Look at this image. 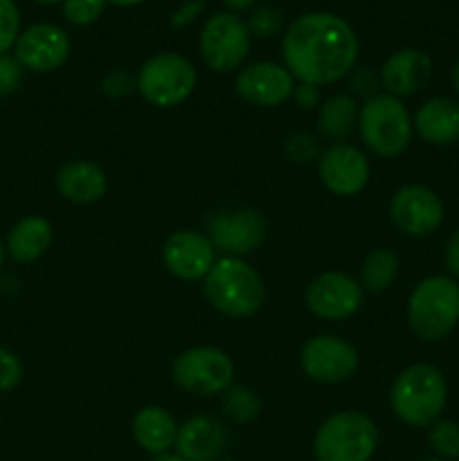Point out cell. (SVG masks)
I'll list each match as a JSON object with an SVG mask.
<instances>
[{
  "instance_id": "obj_1",
  "label": "cell",
  "mask_w": 459,
  "mask_h": 461,
  "mask_svg": "<svg viewBox=\"0 0 459 461\" xmlns=\"http://www.w3.org/2000/svg\"><path fill=\"white\" fill-rule=\"evenodd\" d=\"M358 36L336 14H304L288 25L282 54L288 72L304 84H333L358 61Z\"/></svg>"
},
{
  "instance_id": "obj_2",
  "label": "cell",
  "mask_w": 459,
  "mask_h": 461,
  "mask_svg": "<svg viewBox=\"0 0 459 461\" xmlns=\"http://www.w3.org/2000/svg\"><path fill=\"white\" fill-rule=\"evenodd\" d=\"M448 399L444 374L426 363L410 365L396 376L390 390L392 412L403 423L428 428L439 421Z\"/></svg>"
},
{
  "instance_id": "obj_3",
  "label": "cell",
  "mask_w": 459,
  "mask_h": 461,
  "mask_svg": "<svg viewBox=\"0 0 459 461\" xmlns=\"http://www.w3.org/2000/svg\"><path fill=\"white\" fill-rule=\"evenodd\" d=\"M207 302L230 318H250L264 306L266 288L259 273L238 257L219 259L205 277Z\"/></svg>"
},
{
  "instance_id": "obj_4",
  "label": "cell",
  "mask_w": 459,
  "mask_h": 461,
  "mask_svg": "<svg viewBox=\"0 0 459 461\" xmlns=\"http://www.w3.org/2000/svg\"><path fill=\"white\" fill-rule=\"evenodd\" d=\"M408 322L414 336L435 342L459 322V284L446 275H432L414 286L408 300Z\"/></svg>"
},
{
  "instance_id": "obj_5",
  "label": "cell",
  "mask_w": 459,
  "mask_h": 461,
  "mask_svg": "<svg viewBox=\"0 0 459 461\" xmlns=\"http://www.w3.org/2000/svg\"><path fill=\"white\" fill-rule=\"evenodd\" d=\"M378 448V428L367 414L345 410L328 417L313 439L315 461H369Z\"/></svg>"
},
{
  "instance_id": "obj_6",
  "label": "cell",
  "mask_w": 459,
  "mask_h": 461,
  "mask_svg": "<svg viewBox=\"0 0 459 461\" xmlns=\"http://www.w3.org/2000/svg\"><path fill=\"white\" fill-rule=\"evenodd\" d=\"M412 120L399 97L374 95L364 102L358 115V131L363 142L376 156L396 158L412 142Z\"/></svg>"
},
{
  "instance_id": "obj_7",
  "label": "cell",
  "mask_w": 459,
  "mask_h": 461,
  "mask_svg": "<svg viewBox=\"0 0 459 461\" xmlns=\"http://www.w3.org/2000/svg\"><path fill=\"white\" fill-rule=\"evenodd\" d=\"M144 99L158 108H174L187 102L196 88V68L187 57L176 52H162L147 59L135 75Z\"/></svg>"
},
{
  "instance_id": "obj_8",
  "label": "cell",
  "mask_w": 459,
  "mask_h": 461,
  "mask_svg": "<svg viewBox=\"0 0 459 461\" xmlns=\"http://www.w3.org/2000/svg\"><path fill=\"white\" fill-rule=\"evenodd\" d=\"M171 378L180 390L189 394H223L228 387H232L234 363L225 351L216 347H194L174 360Z\"/></svg>"
},
{
  "instance_id": "obj_9",
  "label": "cell",
  "mask_w": 459,
  "mask_h": 461,
  "mask_svg": "<svg viewBox=\"0 0 459 461\" xmlns=\"http://www.w3.org/2000/svg\"><path fill=\"white\" fill-rule=\"evenodd\" d=\"M250 54V30L241 16L230 12L214 14L201 32V57L210 70L232 72Z\"/></svg>"
},
{
  "instance_id": "obj_10",
  "label": "cell",
  "mask_w": 459,
  "mask_h": 461,
  "mask_svg": "<svg viewBox=\"0 0 459 461\" xmlns=\"http://www.w3.org/2000/svg\"><path fill=\"white\" fill-rule=\"evenodd\" d=\"M390 219L408 237H430L444 223V203L426 185H405L392 196Z\"/></svg>"
},
{
  "instance_id": "obj_11",
  "label": "cell",
  "mask_w": 459,
  "mask_h": 461,
  "mask_svg": "<svg viewBox=\"0 0 459 461\" xmlns=\"http://www.w3.org/2000/svg\"><path fill=\"white\" fill-rule=\"evenodd\" d=\"M302 369L315 383L336 385L349 381L358 369V351L338 336H315L302 347Z\"/></svg>"
},
{
  "instance_id": "obj_12",
  "label": "cell",
  "mask_w": 459,
  "mask_h": 461,
  "mask_svg": "<svg viewBox=\"0 0 459 461\" xmlns=\"http://www.w3.org/2000/svg\"><path fill=\"white\" fill-rule=\"evenodd\" d=\"M207 232L216 250L241 259L243 255H250L266 241L268 223L261 212L243 207L237 212H219L207 225Z\"/></svg>"
},
{
  "instance_id": "obj_13",
  "label": "cell",
  "mask_w": 459,
  "mask_h": 461,
  "mask_svg": "<svg viewBox=\"0 0 459 461\" xmlns=\"http://www.w3.org/2000/svg\"><path fill=\"white\" fill-rule=\"evenodd\" d=\"M363 304V286L345 273L318 275L306 288V306L315 318L345 320L351 318Z\"/></svg>"
},
{
  "instance_id": "obj_14",
  "label": "cell",
  "mask_w": 459,
  "mask_h": 461,
  "mask_svg": "<svg viewBox=\"0 0 459 461\" xmlns=\"http://www.w3.org/2000/svg\"><path fill=\"white\" fill-rule=\"evenodd\" d=\"M14 57L25 70L52 72L68 61L70 54V36L52 23H36L21 32Z\"/></svg>"
},
{
  "instance_id": "obj_15",
  "label": "cell",
  "mask_w": 459,
  "mask_h": 461,
  "mask_svg": "<svg viewBox=\"0 0 459 461\" xmlns=\"http://www.w3.org/2000/svg\"><path fill=\"white\" fill-rule=\"evenodd\" d=\"M318 171L328 192L338 196H356L369 180V160L360 149L338 142L320 153Z\"/></svg>"
},
{
  "instance_id": "obj_16",
  "label": "cell",
  "mask_w": 459,
  "mask_h": 461,
  "mask_svg": "<svg viewBox=\"0 0 459 461\" xmlns=\"http://www.w3.org/2000/svg\"><path fill=\"white\" fill-rule=\"evenodd\" d=\"M216 248L210 237L192 230H178L162 246V261L174 277L184 282L205 279L216 264Z\"/></svg>"
},
{
  "instance_id": "obj_17",
  "label": "cell",
  "mask_w": 459,
  "mask_h": 461,
  "mask_svg": "<svg viewBox=\"0 0 459 461\" xmlns=\"http://www.w3.org/2000/svg\"><path fill=\"white\" fill-rule=\"evenodd\" d=\"M295 77L286 66L273 61H259L243 68L237 77V93L252 106L274 108L292 97Z\"/></svg>"
},
{
  "instance_id": "obj_18",
  "label": "cell",
  "mask_w": 459,
  "mask_h": 461,
  "mask_svg": "<svg viewBox=\"0 0 459 461\" xmlns=\"http://www.w3.org/2000/svg\"><path fill=\"white\" fill-rule=\"evenodd\" d=\"M432 77V61L421 50H399L381 68V84L392 97H410L426 88Z\"/></svg>"
},
{
  "instance_id": "obj_19",
  "label": "cell",
  "mask_w": 459,
  "mask_h": 461,
  "mask_svg": "<svg viewBox=\"0 0 459 461\" xmlns=\"http://www.w3.org/2000/svg\"><path fill=\"white\" fill-rule=\"evenodd\" d=\"M228 446V432L216 419L194 417L178 426L176 455L184 461H219Z\"/></svg>"
},
{
  "instance_id": "obj_20",
  "label": "cell",
  "mask_w": 459,
  "mask_h": 461,
  "mask_svg": "<svg viewBox=\"0 0 459 461\" xmlns=\"http://www.w3.org/2000/svg\"><path fill=\"white\" fill-rule=\"evenodd\" d=\"M414 129L426 142L446 147L459 140V102L450 97H435L421 104L414 115Z\"/></svg>"
},
{
  "instance_id": "obj_21",
  "label": "cell",
  "mask_w": 459,
  "mask_h": 461,
  "mask_svg": "<svg viewBox=\"0 0 459 461\" xmlns=\"http://www.w3.org/2000/svg\"><path fill=\"white\" fill-rule=\"evenodd\" d=\"M57 189L68 201L90 205L106 194L108 180L102 167H97L94 162L72 160L58 169Z\"/></svg>"
},
{
  "instance_id": "obj_22",
  "label": "cell",
  "mask_w": 459,
  "mask_h": 461,
  "mask_svg": "<svg viewBox=\"0 0 459 461\" xmlns=\"http://www.w3.org/2000/svg\"><path fill=\"white\" fill-rule=\"evenodd\" d=\"M130 430H133V439L138 441L140 448L156 457V455L169 453L176 446L178 423L171 417V412H166L160 405H147L133 417Z\"/></svg>"
},
{
  "instance_id": "obj_23",
  "label": "cell",
  "mask_w": 459,
  "mask_h": 461,
  "mask_svg": "<svg viewBox=\"0 0 459 461\" xmlns=\"http://www.w3.org/2000/svg\"><path fill=\"white\" fill-rule=\"evenodd\" d=\"M52 225L43 216H25L18 221L7 234L4 241V250L18 264H32V261L40 259L45 250L52 243Z\"/></svg>"
},
{
  "instance_id": "obj_24",
  "label": "cell",
  "mask_w": 459,
  "mask_h": 461,
  "mask_svg": "<svg viewBox=\"0 0 459 461\" xmlns=\"http://www.w3.org/2000/svg\"><path fill=\"white\" fill-rule=\"evenodd\" d=\"M358 104L351 95H333L318 113V131L322 138L342 142L358 124Z\"/></svg>"
},
{
  "instance_id": "obj_25",
  "label": "cell",
  "mask_w": 459,
  "mask_h": 461,
  "mask_svg": "<svg viewBox=\"0 0 459 461\" xmlns=\"http://www.w3.org/2000/svg\"><path fill=\"white\" fill-rule=\"evenodd\" d=\"M396 275H399V257L390 250V248H374L363 261V288L369 293H382L394 284Z\"/></svg>"
},
{
  "instance_id": "obj_26",
  "label": "cell",
  "mask_w": 459,
  "mask_h": 461,
  "mask_svg": "<svg viewBox=\"0 0 459 461\" xmlns=\"http://www.w3.org/2000/svg\"><path fill=\"white\" fill-rule=\"evenodd\" d=\"M220 405H223L225 417H230L237 423L255 421L261 412L259 396H256L252 390H248V387H241V385L228 387V390L223 392Z\"/></svg>"
},
{
  "instance_id": "obj_27",
  "label": "cell",
  "mask_w": 459,
  "mask_h": 461,
  "mask_svg": "<svg viewBox=\"0 0 459 461\" xmlns=\"http://www.w3.org/2000/svg\"><path fill=\"white\" fill-rule=\"evenodd\" d=\"M428 441H430L432 450L439 455L441 459H457L459 457V426L454 421H435L428 432Z\"/></svg>"
},
{
  "instance_id": "obj_28",
  "label": "cell",
  "mask_w": 459,
  "mask_h": 461,
  "mask_svg": "<svg viewBox=\"0 0 459 461\" xmlns=\"http://www.w3.org/2000/svg\"><path fill=\"white\" fill-rule=\"evenodd\" d=\"M21 36V12L14 0H0V54H7Z\"/></svg>"
},
{
  "instance_id": "obj_29",
  "label": "cell",
  "mask_w": 459,
  "mask_h": 461,
  "mask_svg": "<svg viewBox=\"0 0 459 461\" xmlns=\"http://www.w3.org/2000/svg\"><path fill=\"white\" fill-rule=\"evenodd\" d=\"M104 7H106V0H66L63 3V16L70 25L86 27L99 21Z\"/></svg>"
},
{
  "instance_id": "obj_30",
  "label": "cell",
  "mask_w": 459,
  "mask_h": 461,
  "mask_svg": "<svg viewBox=\"0 0 459 461\" xmlns=\"http://www.w3.org/2000/svg\"><path fill=\"white\" fill-rule=\"evenodd\" d=\"M284 149H286V156L292 162H300V165H306V162L320 158V144L310 133H292L286 140Z\"/></svg>"
},
{
  "instance_id": "obj_31",
  "label": "cell",
  "mask_w": 459,
  "mask_h": 461,
  "mask_svg": "<svg viewBox=\"0 0 459 461\" xmlns=\"http://www.w3.org/2000/svg\"><path fill=\"white\" fill-rule=\"evenodd\" d=\"M22 381V363L14 351L0 347V392H12Z\"/></svg>"
},
{
  "instance_id": "obj_32",
  "label": "cell",
  "mask_w": 459,
  "mask_h": 461,
  "mask_svg": "<svg viewBox=\"0 0 459 461\" xmlns=\"http://www.w3.org/2000/svg\"><path fill=\"white\" fill-rule=\"evenodd\" d=\"M282 27V14L274 7H261L250 16L248 30L255 36H273Z\"/></svg>"
},
{
  "instance_id": "obj_33",
  "label": "cell",
  "mask_w": 459,
  "mask_h": 461,
  "mask_svg": "<svg viewBox=\"0 0 459 461\" xmlns=\"http://www.w3.org/2000/svg\"><path fill=\"white\" fill-rule=\"evenodd\" d=\"M135 86H138V81H135V77L129 70H111L102 79L104 95L112 99L126 97L129 93H133Z\"/></svg>"
},
{
  "instance_id": "obj_34",
  "label": "cell",
  "mask_w": 459,
  "mask_h": 461,
  "mask_svg": "<svg viewBox=\"0 0 459 461\" xmlns=\"http://www.w3.org/2000/svg\"><path fill=\"white\" fill-rule=\"evenodd\" d=\"M22 81V66L16 61V57L0 54V97L16 93Z\"/></svg>"
},
{
  "instance_id": "obj_35",
  "label": "cell",
  "mask_w": 459,
  "mask_h": 461,
  "mask_svg": "<svg viewBox=\"0 0 459 461\" xmlns=\"http://www.w3.org/2000/svg\"><path fill=\"white\" fill-rule=\"evenodd\" d=\"M349 88L351 93H356L358 97L372 99L378 88V77L374 75L369 68H354V70L349 72Z\"/></svg>"
},
{
  "instance_id": "obj_36",
  "label": "cell",
  "mask_w": 459,
  "mask_h": 461,
  "mask_svg": "<svg viewBox=\"0 0 459 461\" xmlns=\"http://www.w3.org/2000/svg\"><path fill=\"white\" fill-rule=\"evenodd\" d=\"M292 97H295L297 106L304 108V111H309V108H313L315 104L320 102V86L304 84V81H300V86H295V90H292Z\"/></svg>"
},
{
  "instance_id": "obj_37",
  "label": "cell",
  "mask_w": 459,
  "mask_h": 461,
  "mask_svg": "<svg viewBox=\"0 0 459 461\" xmlns=\"http://www.w3.org/2000/svg\"><path fill=\"white\" fill-rule=\"evenodd\" d=\"M202 7H205V0H189V3H184L183 7H180L178 12L171 16V25L174 27L189 25V23H192L194 18L202 12Z\"/></svg>"
},
{
  "instance_id": "obj_38",
  "label": "cell",
  "mask_w": 459,
  "mask_h": 461,
  "mask_svg": "<svg viewBox=\"0 0 459 461\" xmlns=\"http://www.w3.org/2000/svg\"><path fill=\"white\" fill-rule=\"evenodd\" d=\"M444 259H446V268H448V273L459 279V230L450 234L448 243H446Z\"/></svg>"
},
{
  "instance_id": "obj_39",
  "label": "cell",
  "mask_w": 459,
  "mask_h": 461,
  "mask_svg": "<svg viewBox=\"0 0 459 461\" xmlns=\"http://www.w3.org/2000/svg\"><path fill=\"white\" fill-rule=\"evenodd\" d=\"M223 3L228 5L230 9H234V12H246V9L252 7L256 0H223Z\"/></svg>"
},
{
  "instance_id": "obj_40",
  "label": "cell",
  "mask_w": 459,
  "mask_h": 461,
  "mask_svg": "<svg viewBox=\"0 0 459 461\" xmlns=\"http://www.w3.org/2000/svg\"><path fill=\"white\" fill-rule=\"evenodd\" d=\"M106 3L117 5V7H133V5L144 3V0H106Z\"/></svg>"
},
{
  "instance_id": "obj_41",
  "label": "cell",
  "mask_w": 459,
  "mask_h": 461,
  "mask_svg": "<svg viewBox=\"0 0 459 461\" xmlns=\"http://www.w3.org/2000/svg\"><path fill=\"white\" fill-rule=\"evenodd\" d=\"M450 81H453V88H454V93L459 95V61L454 63V68H453V75H450Z\"/></svg>"
},
{
  "instance_id": "obj_42",
  "label": "cell",
  "mask_w": 459,
  "mask_h": 461,
  "mask_svg": "<svg viewBox=\"0 0 459 461\" xmlns=\"http://www.w3.org/2000/svg\"><path fill=\"white\" fill-rule=\"evenodd\" d=\"M151 461H184L183 457H178V455H171V453H165V455H156Z\"/></svg>"
},
{
  "instance_id": "obj_43",
  "label": "cell",
  "mask_w": 459,
  "mask_h": 461,
  "mask_svg": "<svg viewBox=\"0 0 459 461\" xmlns=\"http://www.w3.org/2000/svg\"><path fill=\"white\" fill-rule=\"evenodd\" d=\"M4 255H7V250H4V243H3V239H0V268H3V264H4Z\"/></svg>"
},
{
  "instance_id": "obj_44",
  "label": "cell",
  "mask_w": 459,
  "mask_h": 461,
  "mask_svg": "<svg viewBox=\"0 0 459 461\" xmlns=\"http://www.w3.org/2000/svg\"><path fill=\"white\" fill-rule=\"evenodd\" d=\"M36 3H43V5H54V3H66V0H36Z\"/></svg>"
},
{
  "instance_id": "obj_45",
  "label": "cell",
  "mask_w": 459,
  "mask_h": 461,
  "mask_svg": "<svg viewBox=\"0 0 459 461\" xmlns=\"http://www.w3.org/2000/svg\"><path fill=\"white\" fill-rule=\"evenodd\" d=\"M426 461H446V459H441V457H430V459H426Z\"/></svg>"
},
{
  "instance_id": "obj_46",
  "label": "cell",
  "mask_w": 459,
  "mask_h": 461,
  "mask_svg": "<svg viewBox=\"0 0 459 461\" xmlns=\"http://www.w3.org/2000/svg\"><path fill=\"white\" fill-rule=\"evenodd\" d=\"M225 461H237V459H225Z\"/></svg>"
}]
</instances>
